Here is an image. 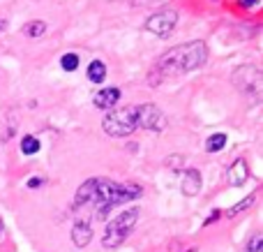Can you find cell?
<instances>
[{
  "instance_id": "14",
  "label": "cell",
  "mask_w": 263,
  "mask_h": 252,
  "mask_svg": "<svg viewBox=\"0 0 263 252\" xmlns=\"http://www.w3.org/2000/svg\"><path fill=\"white\" fill-rule=\"evenodd\" d=\"M46 32V23L44 21H28L26 26H23V35L26 37H42Z\"/></svg>"
},
{
  "instance_id": "10",
  "label": "cell",
  "mask_w": 263,
  "mask_h": 252,
  "mask_svg": "<svg viewBox=\"0 0 263 252\" xmlns=\"http://www.w3.org/2000/svg\"><path fill=\"white\" fill-rule=\"evenodd\" d=\"M90 241H92V229H90V225H88L86 220H79L77 225L72 227V243L77 245V248H86Z\"/></svg>"
},
{
  "instance_id": "12",
  "label": "cell",
  "mask_w": 263,
  "mask_h": 252,
  "mask_svg": "<svg viewBox=\"0 0 263 252\" xmlns=\"http://www.w3.org/2000/svg\"><path fill=\"white\" fill-rule=\"evenodd\" d=\"M88 79H90L92 83H102L106 79V65L104 60H92L90 65H88Z\"/></svg>"
},
{
  "instance_id": "16",
  "label": "cell",
  "mask_w": 263,
  "mask_h": 252,
  "mask_svg": "<svg viewBox=\"0 0 263 252\" xmlns=\"http://www.w3.org/2000/svg\"><path fill=\"white\" fill-rule=\"evenodd\" d=\"M79 63H81V58H79V53H74V51L60 56V67H63L65 72H74V69H79Z\"/></svg>"
},
{
  "instance_id": "20",
  "label": "cell",
  "mask_w": 263,
  "mask_h": 252,
  "mask_svg": "<svg viewBox=\"0 0 263 252\" xmlns=\"http://www.w3.org/2000/svg\"><path fill=\"white\" fill-rule=\"evenodd\" d=\"M40 185H42V178H40V176H32V178H28V188H30V190L40 188Z\"/></svg>"
},
{
  "instance_id": "17",
  "label": "cell",
  "mask_w": 263,
  "mask_h": 252,
  "mask_svg": "<svg viewBox=\"0 0 263 252\" xmlns=\"http://www.w3.org/2000/svg\"><path fill=\"white\" fill-rule=\"evenodd\" d=\"M37 151H40V139L32 137V134H26L21 139V153L23 155H35Z\"/></svg>"
},
{
  "instance_id": "7",
  "label": "cell",
  "mask_w": 263,
  "mask_h": 252,
  "mask_svg": "<svg viewBox=\"0 0 263 252\" xmlns=\"http://www.w3.org/2000/svg\"><path fill=\"white\" fill-rule=\"evenodd\" d=\"M227 178L233 188H240V185L247 183V178H250V167H247V162L242 160V157H236V160L231 162V167L227 169Z\"/></svg>"
},
{
  "instance_id": "3",
  "label": "cell",
  "mask_w": 263,
  "mask_h": 252,
  "mask_svg": "<svg viewBox=\"0 0 263 252\" xmlns=\"http://www.w3.org/2000/svg\"><path fill=\"white\" fill-rule=\"evenodd\" d=\"M139 213L141 211L136 206L118 213L116 220H111L109 225H106V231H104V236H102V245H104L106 250H116L118 245H123L125 241H127L132 227H134L136 220H139Z\"/></svg>"
},
{
  "instance_id": "25",
  "label": "cell",
  "mask_w": 263,
  "mask_h": 252,
  "mask_svg": "<svg viewBox=\"0 0 263 252\" xmlns=\"http://www.w3.org/2000/svg\"><path fill=\"white\" fill-rule=\"evenodd\" d=\"M187 252H196V250H187Z\"/></svg>"
},
{
  "instance_id": "2",
  "label": "cell",
  "mask_w": 263,
  "mask_h": 252,
  "mask_svg": "<svg viewBox=\"0 0 263 252\" xmlns=\"http://www.w3.org/2000/svg\"><path fill=\"white\" fill-rule=\"evenodd\" d=\"M102 128L109 137H129L139 130V118H136V106H116L102 120Z\"/></svg>"
},
{
  "instance_id": "6",
  "label": "cell",
  "mask_w": 263,
  "mask_h": 252,
  "mask_svg": "<svg viewBox=\"0 0 263 252\" xmlns=\"http://www.w3.org/2000/svg\"><path fill=\"white\" fill-rule=\"evenodd\" d=\"M233 86L240 88L245 93H259L263 86V79H261V69L256 65H242L233 72Z\"/></svg>"
},
{
  "instance_id": "22",
  "label": "cell",
  "mask_w": 263,
  "mask_h": 252,
  "mask_svg": "<svg viewBox=\"0 0 263 252\" xmlns=\"http://www.w3.org/2000/svg\"><path fill=\"white\" fill-rule=\"evenodd\" d=\"M150 3H162V0H134V5H150Z\"/></svg>"
},
{
  "instance_id": "8",
  "label": "cell",
  "mask_w": 263,
  "mask_h": 252,
  "mask_svg": "<svg viewBox=\"0 0 263 252\" xmlns=\"http://www.w3.org/2000/svg\"><path fill=\"white\" fill-rule=\"evenodd\" d=\"M120 88H116V86H109V88H102L100 93H97L95 97H92V104L97 106V109H106V111H111V109H116V104L120 102Z\"/></svg>"
},
{
  "instance_id": "4",
  "label": "cell",
  "mask_w": 263,
  "mask_h": 252,
  "mask_svg": "<svg viewBox=\"0 0 263 252\" xmlns=\"http://www.w3.org/2000/svg\"><path fill=\"white\" fill-rule=\"evenodd\" d=\"M136 118H139V130H148V132H162L166 130L168 118L157 104H136Z\"/></svg>"
},
{
  "instance_id": "5",
  "label": "cell",
  "mask_w": 263,
  "mask_h": 252,
  "mask_svg": "<svg viewBox=\"0 0 263 252\" xmlns=\"http://www.w3.org/2000/svg\"><path fill=\"white\" fill-rule=\"evenodd\" d=\"M176 23H178L176 9H162V12H157V14H153V16L145 19L143 28L148 32H153V35H157V37H168L171 30L176 28Z\"/></svg>"
},
{
  "instance_id": "1",
  "label": "cell",
  "mask_w": 263,
  "mask_h": 252,
  "mask_svg": "<svg viewBox=\"0 0 263 252\" xmlns=\"http://www.w3.org/2000/svg\"><path fill=\"white\" fill-rule=\"evenodd\" d=\"M208 60V46L205 42L194 40V42H185V44L173 46L171 51L162 53L153 65V72H150L148 81L153 86H157L159 81L173 77V74H182V72H192V69H199L201 65Z\"/></svg>"
},
{
  "instance_id": "21",
  "label": "cell",
  "mask_w": 263,
  "mask_h": 252,
  "mask_svg": "<svg viewBox=\"0 0 263 252\" xmlns=\"http://www.w3.org/2000/svg\"><path fill=\"white\" fill-rule=\"evenodd\" d=\"M238 3H240L242 7H252V5H256L259 0H238Z\"/></svg>"
},
{
  "instance_id": "9",
  "label": "cell",
  "mask_w": 263,
  "mask_h": 252,
  "mask_svg": "<svg viewBox=\"0 0 263 252\" xmlns=\"http://www.w3.org/2000/svg\"><path fill=\"white\" fill-rule=\"evenodd\" d=\"M180 190L185 197H194L201 190V171L194 169V167H187L182 171V181H180Z\"/></svg>"
},
{
  "instance_id": "24",
  "label": "cell",
  "mask_w": 263,
  "mask_h": 252,
  "mask_svg": "<svg viewBox=\"0 0 263 252\" xmlns=\"http://www.w3.org/2000/svg\"><path fill=\"white\" fill-rule=\"evenodd\" d=\"M3 231H5V225H3V218H0V236H3Z\"/></svg>"
},
{
  "instance_id": "23",
  "label": "cell",
  "mask_w": 263,
  "mask_h": 252,
  "mask_svg": "<svg viewBox=\"0 0 263 252\" xmlns=\"http://www.w3.org/2000/svg\"><path fill=\"white\" fill-rule=\"evenodd\" d=\"M5 26H7V23H5V19H0V30H5Z\"/></svg>"
},
{
  "instance_id": "15",
  "label": "cell",
  "mask_w": 263,
  "mask_h": 252,
  "mask_svg": "<svg viewBox=\"0 0 263 252\" xmlns=\"http://www.w3.org/2000/svg\"><path fill=\"white\" fill-rule=\"evenodd\" d=\"M254 204H256V192H254V194H250V197H247L245 202H238L236 206H231V208H229V211H227V218H236L238 213H242V211H250V208L254 206Z\"/></svg>"
},
{
  "instance_id": "18",
  "label": "cell",
  "mask_w": 263,
  "mask_h": 252,
  "mask_svg": "<svg viewBox=\"0 0 263 252\" xmlns=\"http://www.w3.org/2000/svg\"><path fill=\"white\" fill-rule=\"evenodd\" d=\"M245 250H247V252H263V236H259V234L252 236Z\"/></svg>"
},
{
  "instance_id": "11",
  "label": "cell",
  "mask_w": 263,
  "mask_h": 252,
  "mask_svg": "<svg viewBox=\"0 0 263 252\" xmlns=\"http://www.w3.org/2000/svg\"><path fill=\"white\" fill-rule=\"evenodd\" d=\"M95 183H97V178H88L86 183L77 190V194H74V206L79 208V206H88V204H92V197H95Z\"/></svg>"
},
{
  "instance_id": "19",
  "label": "cell",
  "mask_w": 263,
  "mask_h": 252,
  "mask_svg": "<svg viewBox=\"0 0 263 252\" xmlns=\"http://www.w3.org/2000/svg\"><path fill=\"white\" fill-rule=\"evenodd\" d=\"M219 218H222V211H213V213H210V218H205L203 227H208V225H213V222H217Z\"/></svg>"
},
{
  "instance_id": "13",
  "label": "cell",
  "mask_w": 263,
  "mask_h": 252,
  "mask_svg": "<svg viewBox=\"0 0 263 252\" xmlns=\"http://www.w3.org/2000/svg\"><path fill=\"white\" fill-rule=\"evenodd\" d=\"M224 146H227V134L224 132H215L205 139V151L208 153H219Z\"/></svg>"
}]
</instances>
